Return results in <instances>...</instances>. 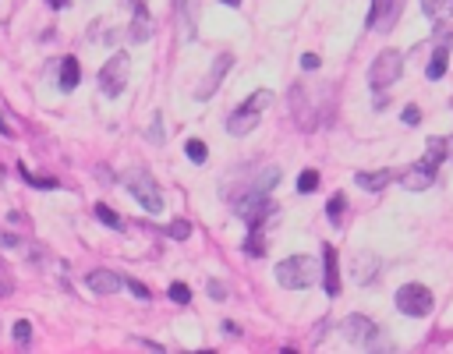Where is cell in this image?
I'll return each mask as SVG.
<instances>
[{"mask_svg": "<svg viewBox=\"0 0 453 354\" xmlns=\"http://www.w3.org/2000/svg\"><path fill=\"white\" fill-rule=\"evenodd\" d=\"M319 280V262L312 255H291L276 266V283L287 290H305Z\"/></svg>", "mask_w": 453, "mask_h": 354, "instance_id": "obj_1", "label": "cell"}, {"mask_svg": "<svg viewBox=\"0 0 453 354\" xmlns=\"http://www.w3.org/2000/svg\"><path fill=\"white\" fill-rule=\"evenodd\" d=\"M125 184H128V195L142 205L146 213H163V192H159V184L149 170H142V166H135V170L125 174Z\"/></svg>", "mask_w": 453, "mask_h": 354, "instance_id": "obj_2", "label": "cell"}, {"mask_svg": "<svg viewBox=\"0 0 453 354\" xmlns=\"http://www.w3.org/2000/svg\"><path fill=\"white\" fill-rule=\"evenodd\" d=\"M234 210H237V216L248 223V227H262L270 216H276V202L270 199V192H255V188H248V195H241Z\"/></svg>", "mask_w": 453, "mask_h": 354, "instance_id": "obj_3", "label": "cell"}, {"mask_svg": "<svg viewBox=\"0 0 453 354\" xmlns=\"http://www.w3.org/2000/svg\"><path fill=\"white\" fill-rule=\"evenodd\" d=\"M432 305H436V298H432V290L422 287V283H404L397 290V308L411 319H425L432 312Z\"/></svg>", "mask_w": 453, "mask_h": 354, "instance_id": "obj_4", "label": "cell"}, {"mask_svg": "<svg viewBox=\"0 0 453 354\" xmlns=\"http://www.w3.org/2000/svg\"><path fill=\"white\" fill-rule=\"evenodd\" d=\"M128 71H131V60H128V53H114L107 64H103V71H99V89H103V96H120L125 92V86H128Z\"/></svg>", "mask_w": 453, "mask_h": 354, "instance_id": "obj_5", "label": "cell"}, {"mask_svg": "<svg viewBox=\"0 0 453 354\" xmlns=\"http://www.w3.org/2000/svg\"><path fill=\"white\" fill-rule=\"evenodd\" d=\"M400 71H404V57L397 50H383L372 60V68H368V86H372V89H386V86H393V81L400 78Z\"/></svg>", "mask_w": 453, "mask_h": 354, "instance_id": "obj_6", "label": "cell"}, {"mask_svg": "<svg viewBox=\"0 0 453 354\" xmlns=\"http://www.w3.org/2000/svg\"><path fill=\"white\" fill-rule=\"evenodd\" d=\"M344 337L354 347H386V340H379V326L368 316H347L344 319Z\"/></svg>", "mask_w": 453, "mask_h": 354, "instance_id": "obj_7", "label": "cell"}, {"mask_svg": "<svg viewBox=\"0 0 453 354\" xmlns=\"http://www.w3.org/2000/svg\"><path fill=\"white\" fill-rule=\"evenodd\" d=\"M234 68V53H220L216 60H213V68H209V75H205V81L198 86V99L205 103V99H213L216 96V89H220V81L226 78V71Z\"/></svg>", "mask_w": 453, "mask_h": 354, "instance_id": "obj_8", "label": "cell"}, {"mask_svg": "<svg viewBox=\"0 0 453 354\" xmlns=\"http://www.w3.org/2000/svg\"><path fill=\"white\" fill-rule=\"evenodd\" d=\"M259 117H262V110L248 107V103H241L237 110L226 114V131H231L234 138H241V135H248V131L259 128Z\"/></svg>", "mask_w": 453, "mask_h": 354, "instance_id": "obj_9", "label": "cell"}, {"mask_svg": "<svg viewBox=\"0 0 453 354\" xmlns=\"http://www.w3.org/2000/svg\"><path fill=\"white\" fill-rule=\"evenodd\" d=\"M404 8V0H372V11H368V29H383L389 32L397 22V14Z\"/></svg>", "mask_w": 453, "mask_h": 354, "instance_id": "obj_10", "label": "cell"}, {"mask_svg": "<svg viewBox=\"0 0 453 354\" xmlns=\"http://www.w3.org/2000/svg\"><path fill=\"white\" fill-rule=\"evenodd\" d=\"M400 177V184L407 192H425V188H432V184H436V166L432 163H415V166H407L404 174H397Z\"/></svg>", "mask_w": 453, "mask_h": 354, "instance_id": "obj_11", "label": "cell"}, {"mask_svg": "<svg viewBox=\"0 0 453 354\" xmlns=\"http://www.w3.org/2000/svg\"><path fill=\"white\" fill-rule=\"evenodd\" d=\"M86 287L96 290V294H117V290L125 287V280L117 273H110V269H92V273H86Z\"/></svg>", "mask_w": 453, "mask_h": 354, "instance_id": "obj_12", "label": "cell"}, {"mask_svg": "<svg viewBox=\"0 0 453 354\" xmlns=\"http://www.w3.org/2000/svg\"><path fill=\"white\" fill-rule=\"evenodd\" d=\"M322 283H326V294H329V298L340 294V269H337V252H333V244L322 248Z\"/></svg>", "mask_w": 453, "mask_h": 354, "instance_id": "obj_13", "label": "cell"}, {"mask_svg": "<svg viewBox=\"0 0 453 354\" xmlns=\"http://www.w3.org/2000/svg\"><path fill=\"white\" fill-rule=\"evenodd\" d=\"M393 177H397L393 170H361V174H354V184L365 192H383Z\"/></svg>", "mask_w": 453, "mask_h": 354, "instance_id": "obj_14", "label": "cell"}, {"mask_svg": "<svg viewBox=\"0 0 453 354\" xmlns=\"http://www.w3.org/2000/svg\"><path fill=\"white\" fill-rule=\"evenodd\" d=\"M135 4V22H131V39L142 43V39L153 36V22H149V11H146V0H131Z\"/></svg>", "mask_w": 453, "mask_h": 354, "instance_id": "obj_15", "label": "cell"}, {"mask_svg": "<svg viewBox=\"0 0 453 354\" xmlns=\"http://www.w3.org/2000/svg\"><path fill=\"white\" fill-rule=\"evenodd\" d=\"M376 269H379V259L372 252H358L354 255V280L358 283H372L376 280Z\"/></svg>", "mask_w": 453, "mask_h": 354, "instance_id": "obj_16", "label": "cell"}, {"mask_svg": "<svg viewBox=\"0 0 453 354\" xmlns=\"http://www.w3.org/2000/svg\"><path fill=\"white\" fill-rule=\"evenodd\" d=\"M78 78H81V71H78V60H75V57H64V60H60V89H64V92H71V89L78 86Z\"/></svg>", "mask_w": 453, "mask_h": 354, "instance_id": "obj_17", "label": "cell"}, {"mask_svg": "<svg viewBox=\"0 0 453 354\" xmlns=\"http://www.w3.org/2000/svg\"><path fill=\"white\" fill-rule=\"evenodd\" d=\"M422 11L432 18V22H446L453 14V0H422Z\"/></svg>", "mask_w": 453, "mask_h": 354, "instance_id": "obj_18", "label": "cell"}, {"mask_svg": "<svg viewBox=\"0 0 453 354\" xmlns=\"http://www.w3.org/2000/svg\"><path fill=\"white\" fill-rule=\"evenodd\" d=\"M446 64H450V50L439 43V47H436V57L428 60V78H432V81H439V78L446 75Z\"/></svg>", "mask_w": 453, "mask_h": 354, "instance_id": "obj_19", "label": "cell"}, {"mask_svg": "<svg viewBox=\"0 0 453 354\" xmlns=\"http://www.w3.org/2000/svg\"><path fill=\"white\" fill-rule=\"evenodd\" d=\"M244 255H266V241H262V227H252L248 241H244Z\"/></svg>", "mask_w": 453, "mask_h": 354, "instance_id": "obj_20", "label": "cell"}, {"mask_svg": "<svg viewBox=\"0 0 453 354\" xmlns=\"http://www.w3.org/2000/svg\"><path fill=\"white\" fill-rule=\"evenodd\" d=\"M184 153H188L192 163H205V156H209V145L198 142V138H188V142H184Z\"/></svg>", "mask_w": 453, "mask_h": 354, "instance_id": "obj_21", "label": "cell"}, {"mask_svg": "<svg viewBox=\"0 0 453 354\" xmlns=\"http://www.w3.org/2000/svg\"><path fill=\"white\" fill-rule=\"evenodd\" d=\"M96 216H99V223H103V227H114V231H120V227H125V223H120V216L110 210L107 202H99V205H96Z\"/></svg>", "mask_w": 453, "mask_h": 354, "instance_id": "obj_22", "label": "cell"}, {"mask_svg": "<svg viewBox=\"0 0 453 354\" xmlns=\"http://www.w3.org/2000/svg\"><path fill=\"white\" fill-rule=\"evenodd\" d=\"M174 14H177V22H181V29H184V36H195L192 32V14H188V0H174Z\"/></svg>", "mask_w": 453, "mask_h": 354, "instance_id": "obj_23", "label": "cell"}, {"mask_svg": "<svg viewBox=\"0 0 453 354\" xmlns=\"http://www.w3.org/2000/svg\"><path fill=\"white\" fill-rule=\"evenodd\" d=\"M319 188V170H301V177H298V192L301 195H312Z\"/></svg>", "mask_w": 453, "mask_h": 354, "instance_id": "obj_24", "label": "cell"}, {"mask_svg": "<svg viewBox=\"0 0 453 354\" xmlns=\"http://www.w3.org/2000/svg\"><path fill=\"white\" fill-rule=\"evenodd\" d=\"M344 205H347V199H344V195H333V199H329V205H326V216H329V223H333V227H340Z\"/></svg>", "mask_w": 453, "mask_h": 354, "instance_id": "obj_25", "label": "cell"}, {"mask_svg": "<svg viewBox=\"0 0 453 354\" xmlns=\"http://www.w3.org/2000/svg\"><path fill=\"white\" fill-rule=\"evenodd\" d=\"M22 177L32 184V188H39V192H50V188H57V181H53V177H36V174L29 170V166H22Z\"/></svg>", "mask_w": 453, "mask_h": 354, "instance_id": "obj_26", "label": "cell"}, {"mask_svg": "<svg viewBox=\"0 0 453 354\" xmlns=\"http://www.w3.org/2000/svg\"><path fill=\"white\" fill-rule=\"evenodd\" d=\"M276 181H280V170H276V166H270V170H266V174L252 184V188H255V192H273V184H276Z\"/></svg>", "mask_w": 453, "mask_h": 354, "instance_id": "obj_27", "label": "cell"}, {"mask_svg": "<svg viewBox=\"0 0 453 354\" xmlns=\"http://www.w3.org/2000/svg\"><path fill=\"white\" fill-rule=\"evenodd\" d=\"M167 294H170V301H174V305H188V301H192V290H188V283H170V290H167Z\"/></svg>", "mask_w": 453, "mask_h": 354, "instance_id": "obj_28", "label": "cell"}, {"mask_svg": "<svg viewBox=\"0 0 453 354\" xmlns=\"http://www.w3.org/2000/svg\"><path fill=\"white\" fill-rule=\"evenodd\" d=\"M14 290V277H11V269H8V262L0 259V298H8Z\"/></svg>", "mask_w": 453, "mask_h": 354, "instance_id": "obj_29", "label": "cell"}, {"mask_svg": "<svg viewBox=\"0 0 453 354\" xmlns=\"http://www.w3.org/2000/svg\"><path fill=\"white\" fill-rule=\"evenodd\" d=\"M244 103H248V107H255V110H266V107L273 103V92H270V89H259V92H252Z\"/></svg>", "mask_w": 453, "mask_h": 354, "instance_id": "obj_30", "label": "cell"}, {"mask_svg": "<svg viewBox=\"0 0 453 354\" xmlns=\"http://www.w3.org/2000/svg\"><path fill=\"white\" fill-rule=\"evenodd\" d=\"M167 234H170L174 241H188V238H192V223H188V220H174Z\"/></svg>", "mask_w": 453, "mask_h": 354, "instance_id": "obj_31", "label": "cell"}, {"mask_svg": "<svg viewBox=\"0 0 453 354\" xmlns=\"http://www.w3.org/2000/svg\"><path fill=\"white\" fill-rule=\"evenodd\" d=\"M29 340H32V323H29V319H18V323H14V344L25 347Z\"/></svg>", "mask_w": 453, "mask_h": 354, "instance_id": "obj_32", "label": "cell"}, {"mask_svg": "<svg viewBox=\"0 0 453 354\" xmlns=\"http://www.w3.org/2000/svg\"><path fill=\"white\" fill-rule=\"evenodd\" d=\"M125 283H128V290H131V294H135V298H142V301H149V287H146V283H142V280H135V277H128Z\"/></svg>", "mask_w": 453, "mask_h": 354, "instance_id": "obj_33", "label": "cell"}, {"mask_svg": "<svg viewBox=\"0 0 453 354\" xmlns=\"http://www.w3.org/2000/svg\"><path fill=\"white\" fill-rule=\"evenodd\" d=\"M319 64H322V60H319L315 53H305V57H301V68H305V71H319Z\"/></svg>", "mask_w": 453, "mask_h": 354, "instance_id": "obj_34", "label": "cell"}, {"mask_svg": "<svg viewBox=\"0 0 453 354\" xmlns=\"http://www.w3.org/2000/svg\"><path fill=\"white\" fill-rule=\"evenodd\" d=\"M209 298H216V301H223V298H226V287H223L220 280H209Z\"/></svg>", "mask_w": 453, "mask_h": 354, "instance_id": "obj_35", "label": "cell"}, {"mask_svg": "<svg viewBox=\"0 0 453 354\" xmlns=\"http://www.w3.org/2000/svg\"><path fill=\"white\" fill-rule=\"evenodd\" d=\"M418 121H422V110L418 107H407L404 110V124H418Z\"/></svg>", "mask_w": 453, "mask_h": 354, "instance_id": "obj_36", "label": "cell"}, {"mask_svg": "<svg viewBox=\"0 0 453 354\" xmlns=\"http://www.w3.org/2000/svg\"><path fill=\"white\" fill-rule=\"evenodd\" d=\"M131 344H135V347H146V351H163L159 344H153V340H138V337H135Z\"/></svg>", "mask_w": 453, "mask_h": 354, "instance_id": "obj_37", "label": "cell"}, {"mask_svg": "<svg viewBox=\"0 0 453 354\" xmlns=\"http://www.w3.org/2000/svg\"><path fill=\"white\" fill-rule=\"evenodd\" d=\"M0 244H4V248H18V238H11V234H4V238H0Z\"/></svg>", "mask_w": 453, "mask_h": 354, "instance_id": "obj_38", "label": "cell"}, {"mask_svg": "<svg viewBox=\"0 0 453 354\" xmlns=\"http://www.w3.org/2000/svg\"><path fill=\"white\" fill-rule=\"evenodd\" d=\"M0 135H8V138H11V135H14V131H11V128H8V121H4V117H0Z\"/></svg>", "mask_w": 453, "mask_h": 354, "instance_id": "obj_39", "label": "cell"}, {"mask_svg": "<svg viewBox=\"0 0 453 354\" xmlns=\"http://www.w3.org/2000/svg\"><path fill=\"white\" fill-rule=\"evenodd\" d=\"M223 4H226V8H237V4H241V0H223Z\"/></svg>", "mask_w": 453, "mask_h": 354, "instance_id": "obj_40", "label": "cell"}, {"mask_svg": "<svg viewBox=\"0 0 453 354\" xmlns=\"http://www.w3.org/2000/svg\"><path fill=\"white\" fill-rule=\"evenodd\" d=\"M50 4H53V8H64V4H68V0H50Z\"/></svg>", "mask_w": 453, "mask_h": 354, "instance_id": "obj_41", "label": "cell"}, {"mask_svg": "<svg viewBox=\"0 0 453 354\" xmlns=\"http://www.w3.org/2000/svg\"><path fill=\"white\" fill-rule=\"evenodd\" d=\"M446 153H450V160H453V138L446 142Z\"/></svg>", "mask_w": 453, "mask_h": 354, "instance_id": "obj_42", "label": "cell"}]
</instances>
